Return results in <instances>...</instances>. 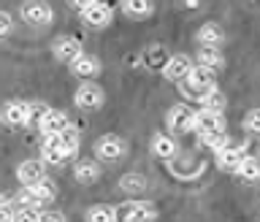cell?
Returning <instances> with one entry per match:
<instances>
[{
  "label": "cell",
  "mask_w": 260,
  "mask_h": 222,
  "mask_svg": "<svg viewBox=\"0 0 260 222\" xmlns=\"http://www.w3.org/2000/svg\"><path fill=\"white\" fill-rule=\"evenodd\" d=\"M236 176H239L241 182H260V163L255 157H244V163L239 166V171H236Z\"/></svg>",
  "instance_id": "24"
},
{
  "label": "cell",
  "mask_w": 260,
  "mask_h": 222,
  "mask_svg": "<svg viewBox=\"0 0 260 222\" xmlns=\"http://www.w3.org/2000/svg\"><path fill=\"white\" fill-rule=\"evenodd\" d=\"M244 130H247L249 136H260V109L247 111V117H244Z\"/></svg>",
  "instance_id": "29"
},
{
  "label": "cell",
  "mask_w": 260,
  "mask_h": 222,
  "mask_svg": "<svg viewBox=\"0 0 260 222\" xmlns=\"http://www.w3.org/2000/svg\"><path fill=\"white\" fill-rule=\"evenodd\" d=\"M195 38H198L201 46H219L222 38H225V33L217 22H203L198 27V33H195Z\"/></svg>",
  "instance_id": "18"
},
{
  "label": "cell",
  "mask_w": 260,
  "mask_h": 222,
  "mask_svg": "<svg viewBox=\"0 0 260 222\" xmlns=\"http://www.w3.org/2000/svg\"><path fill=\"white\" fill-rule=\"evenodd\" d=\"M73 179H76L79 184H95L98 179H101V166H98L95 160H79L76 166H73Z\"/></svg>",
  "instance_id": "17"
},
{
  "label": "cell",
  "mask_w": 260,
  "mask_h": 222,
  "mask_svg": "<svg viewBox=\"0 0 260 222\" xmlns=\"http://www.w3.org/2000/svg\"><path fill=\"white\" fill-rule=\"evenodd\" d=\"M152 154L160 157V160H171L176 154V141L171 136H166V133L152 136Z\"/></svg>",
  "instance_id": "19"
},
{
  "label": "cell",
  "mask_w": 260,
  "mask_h": 222,
  "mask_svg": "<svg viewBox=\"0 0 260 222\" xmlns=\"http://www.w3.org/2000/svg\"><path fill=\"white\" fill-rule=\"evenodd\" d=\"M211 87H217V79H214V71L206 68V65H192V71L182 79V92L187 98H198L201 101Z\"/></svg>",
  "instance_id": "1"
},
{
  "label": "cell",
  "mask_w": 260,
  "mask_h": 222,
  "mask_svg": "<svg viewBox=\"0 0 260 222\" xmlns=\"http://www.w3.org/2000/svg\"><path fill=\"white\" fill-rule=\"evenodd\" d=\"M65 214H60V211H41V222H62Z\"/></svg>",
  "instance_id": "32"
},
{
  "label": "cell",
  "mask_w": 260,
  "mask_h": 222,
  "mask_svg": "<svg viewBox=\"0 0 260 222\" xmlns=\"http://www.w3.org/2000/svg\"><path fill=\"white\" fill-rule=\"evenodd\" d=\"M201 138H203V146H209L211 152H219V149H225V146L231 144V138H228L225 130H222V133H206Z\"/></svg>",
  "instance_id": "28"
},
{
  "label": "cell",
  "mask_w": 260,
  "mask_h": 222,
  "mask_svg": "<svg viewBox=\"0 0 260 222\" xmlns=\"http://www.w3.org/2000/svg\"><path fill=\"white\" fill-rule=\"evenodd\" d=\"M146 187H149V182H146L144 174H125L119 179V190L127 195H141L146 193Z\"/></svg>",
  "instance_id": "21"
},
{
  "label": "cell",
  "mask_w": 260,
  "mask_h": 222,
  "mask_svg": "<svg viewBox=\"0 0 260 222\" xmlns=\"http://www.w3.org/2000/svg\"><path fill=\"white\" fill-rule=\"evenodd\" d=\"M3 122L8 128H24L32 122V109L24 101H11L3 106Z\"/></svg>",
  "instance_id": "7"
},
{
  "label": "cell",
  "mask_w": 260,
  "mask_h": 222,
  "mask_svg": "<svg viewBox=\"0 0 260 222\" xmlns=\"http://www.w3.org/2000/svg\"><path fill=\"white\" fill-rule=\"evenodd\" d=\"M198 65H206V68H211V71L222 68L225 60H222L219 46H201V49H198Z\"/></svg>",
  "instance_id": "22"
},
{
  "label": "cell",
  "mask_w": 260,
  "mask_h": 222,
  "mask_svg": "<svg viewBox=\"0 0 260 222\" xmlns=\"http://www.w3.org/2000/svg\"><path fill=\"white\" fill-rule=\"evenodd\" d=\"M195 130H198L201 136H206V133H222V130H225L222 111H214V109H206V106H203L201 111H195Z\"/></svg>",
  "instance_id": "8"
},
{
  "label": "cell",
  "mask_w": 260,
  "mask_h": 222,
  "mask_svg": "<svg viewBox=\"0 0 260 222\" xmlns=\"http://www.w3.org/2000/svg\"><path fill=\"white\" fill-rule=\"evenodd\" d=\"M166 128L171 133H187V130H195V111L187 103H176L171 106L166 114Z\"/></svg>",
  "instance_id": "4"
},
{
  "label": "cell",
  "mask_w": 260,
  "mask_h": 222,
  "mask_svg": "<svg viewBox=\"0 0 260 222\" xmlns=\"http://www.w3.org/2000/svg\"><path fill=\"white\" fill-rule=\"evenodd\" d=\"M60 138H62V146H65V152H68L71 157H73V154L79 152V130L68 125V128H65L62 133H60Z\"/></svg>",
  "instance_id": "27"
},
{
  "label": "cell",
  "mask_w": 260,
  "mask_h": 222,
  "mask_svg": "<svg viewBox=\"0 0 260 222\" xmlns=\"http://www.w3.org/2000/svg\"><path fill=\"white\" fill-rule=\"evenodd\" d=\"M92 3H95V0H71V8H76V11L81 14V11H87Z\"/></svg>",
  "instance_id": "33"
},
{
  "label": "cell",
  "mask_w": 260,
  "mask_h": 222,
  "mask_svg": "<svg viewBox=\"0 0 260 222\" xmlns=\"http://www.w3.org/2000/svg\"><path fill=\"white\" fill-rule=\"evenodd\" d=\"M154 217H157V211L144 201H130V203H125V209L119 211V219H125V222H146V219H154Z\"/></svg>",
  "instance_id": "13"
},
{
  "label": "cell",
  "mask_w": 260,
  "mask_h": 222,
  "mask_svg": "<svg viewBox=\"0 0 260 222\" xmlns=\"http://www.w3.org/2000/svg\"><path fill=\"white\" fill-rule=\"evenodd\" d=\"M122 11L130 19H146V16H152L154 6H152V0H122Z\"/></svg>",
  "instance_id": "20"
},
{
  "label": "cell",
  "mask_w": 260,
  "mask_h": 222,
  "mask_svg": "<svg viewBox=\"0 0 260 222\" xmlns=\"http://www.w3.org/2000/svg\"><path fill=\"white\" fill-rule=\"evenodd\" d=\"M68 125H71V122H68V114L60 111V109H49V111L44 114V119L38 122V130H41V133H62Z\"/></svg>",
  "instance_id": "16"
},
{
  "label": "cell",
  "mask_w": 260,
  "mask_h": 222,
  "mask_svg": "<svg viewBox=\"0 0 260 222\" xmlns=\"http://www.w3.org/2000/svg\"><path fill=\"white\" fill-rule=\"evenodd\" d=\"M0 33H3V36L11 33V14H8V11L0 14Z\"/></svg>",
  "instance_id": "31"
},
{
  "label": "cell",
  "mask_w": 260,
  "mask_h": 222,
  "mask_svg": "<svg viewBox=\"0 0 260 222\" xmlns=\"http://www.w3.org/2000/svg\"><path fill=\"white\" fill-rule=\"evenodd\" d=\"M16 179L22 187H32L41 179H46V163L44 160H22L16 166Z\"/></svg>",
  "instance_id": "9"
},
{
  "label": "cell",
  "mask_w": 260,
  "mask_h": 222,
  "mask_svg": "<svg viewBox=\"0 0 260 222\" xmlns=\"http://www.w3.org/2000/svg\"><path fill=\"white\" fill-rule=\"evenodd\" d=\"M111 16H114V8L106 3V0H95L87 11H81V19H84V24H89V27H106V24L111 22Z\"/></svg>",
  "instance_id": "11"
},
{
  "label": "cell",
  "mask_w": 260,
  "mask_h": 222,
  "mask_svg": "<svg viewBox=\"0 0 260 222\" xmlns=\"http://www.w3.org/2000/svg\"><path fill=\"white\" fill-rule=\"evenodd\" d=\"M41 157L46 166H65L71 160V154L65 152L60 133H44V144H41Z\"/></svg>",
  "instance_id": "6"
},
{
  "label": "cell",
  "mask_w": 260,
  "mask_h": 222,
  "mask_svg": "<svg viewBox=\"0 0 260 222\" xmlns=\"http://www.w3.org/2000/svg\"><path fill=\"white\" fill-rule=\"evenodd\" d=\"M30 190H32V195H36V201L41 203V206H44V203H52L57 198V187L49 182V179H41L38 184L30 187Z\"/></svg>",
  "instance_id": "23"
},
{
  "label": "cell",
  "mask_w": 260,
  "mask_h": 222,
  "mask_svg": "<svg viewBox=\"0 0 260 222\" xmlns=\"http://www.w3.org/2000/svg\"><path fill=\"white\" fill-rule=\"evenodd\" d=\"M52 54H54V60H60V62H68V65H71V62L81 54L79 38H73V36H60V38H54Z\"/></svg>",
  "instance_id": "10"
},
{
  "label": "cell",
  "mask_w": 260,
  "mask_h": 222,
  "mask_svg": "<svg viewBox=\"0 0 260 222\" xmlns=\"http://www.w3.org/2000/svg\"><path fill=\"white\" fill-rule=\"evenodd\" d=\"M71 73H73V76H79V79H95L98 73H101V60L92 57V54L81 52L76 60L71 62Z\"/></svg>",
  "instance_id": "14"
},
{
  "label": "cell",
  "mask_w": 260,
  "mask_h": 222,
  "mask_svg": "<svg viewBox=\"0 0 260 222\" xmlns=\"http://www.w3.org/2000/svg\"><path fill=\"white\" fill-rule=\"evenodd\" d=\"M146 62H149L152 68H157V65H160V71H162V65L168 62V54H166V49H162V46H152L149 52H146Z\"/></svg>",
  "instance_id": "30"
},
{
  "label": "cell",
  "mask_w": 260,
  "mask_h": 222,
  "mask_svg": "<svg viewBox=\"0 0 260 222\" xmlns=\"http://www.w3.org/2000/svg\"><path fill=\"white\" fill-rule=\"evenodd\" d=\"M84 217H87V222H117L119 211L114 206H92Z\"/></svg>",
  "instance_id": "25"
},
{
  "label": "cell",
  "mask_w": 260,
  "mask_h": 222,
  "mask_svg": "<svg viewBox=\"0 0 260 222\" xmlns=\"http://www.w3.org/2000/svg\"><path fill=\"white\" fill-rule=\"evenodd\" d=\"M201 103L206 106V109H214V111H225V106H228V98H225L222 92H219L217 87H211L209 92L201 98Z\"/></svg>",
  "instance_id": "26"
},
{
  "label": "cell",
  "mask_w": 260,
  "mask_h": 222,
  "mask_svg": "<svg viewBox=\"0 0 260 222\" xmlns=\"http://www.w3.org/2000/svg\"><path fill=\"white\" fill-rule=\"evenodd\" d=\"M22 19L27 24H32V27H46V24H52L54 11L49 3H44V0H24L22 3Z\"/></svg>",
  "instance_id": "5"
},
{
  "label": "cell",
  "mask_w": 260,
  "mask_h": 222,
  "mask_svg": "<svg viewBox=\"0 0 260 222\" xmlns=\"http://www.w3.org/2000/svg\"><path fill=\"white\" fill-rule=\"evenodd\" d=\"M214 157H217V166L222 168V171H233V174H236L247 154H244V149H239V146H231V144H228L225 149L214 152Z\"/></svg>",
  "instance_id": "15"
},
{
  "label": "cell",
  "mask_w": 260,
  "mask_h": 222,
  "mask_svg": "<svg viewBox=\"0 0 260 222\" xmlns=\"http://www.w3.org/2000/svg\"><path fill=\"white\" fill-rule=\"evenodd\" d=\"M103 87L101 84H95L92 79H84L79 84V89L73 92V103L79 106V109H84V111H92V109H101L103 106Z\"/></svg>",
  "instance_id": "2"
},
{
  "label": "cell",
  "mask_w": 260,
  "mask_h": 222,
  "mask_svg": "<svg viewBox=\"0 0 260 222\" xmlns=\"http://www.w3.org/2000/svg\"><path fill=\"white\" fill-rule=\"evenodd\" d=\"M125 149H127L125 141L114 133H106L95 141V157L103 160V163H119L125 157Z\"/></svg>",
  "instance_id": "3"
},
{
  "label": "cell",
  "mask_w": 260,
  "mask_h": 222,
  "mask_svg": "<svg viewBox=\"0 0 260 222\" xmlns=\"http://www.w3.org/2000/svg\"><path fill=\"white\" fill-rule=\"evenodd\" d=\"M190 71H192V60L187 54H174V57H168L166 65H162V76L168 81H182Z\"/></svg>",
  "instance_id": "12"
}]
</instances>
